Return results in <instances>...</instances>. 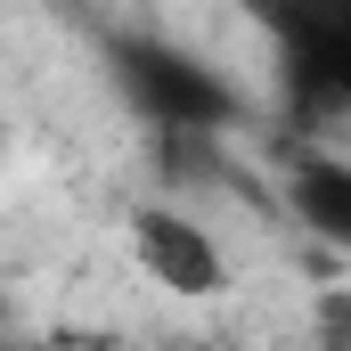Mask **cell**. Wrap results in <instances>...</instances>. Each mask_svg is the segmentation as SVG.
Segmentation results:
<instances>
[{
    "instance_id": "cell-1",
    "label": "cell",
    "mask_w": 351,
    "mask_h": 351,
    "mask_svg": "<svg viewBox=\"0 0 351 351\" xmlns=\"http://www.w3.org/2000/svg\"><path fill=\"white\" fill-rule=\"evenodd\" d=\"M98 58H106V82L114 98L156 131V139H221L245 123V90L229 82L213 58L180 49L164 33H98Z\"/></svg>"
},
{
    "instance_id": "cell-2",
    "label": "cell",
    "mask_w": 351,
    "mask_h": 351,
    "mask_svg": "<svg viewBox=\"0 0 351 351\" xmlns=\"http://www.w3.org/2000/svg\"><path fill=\"white\" fill-rule=\"evenodd\" d=\"M262 16L278 41L286 106L302 123L351 114V0H262Z\"/></svg>"
},
{
    "instance_id": "cell-3",
    "label": "cell",
    "mask_w": 351,
    "mask_h": 351,
    "mask_svg": "<svg viewBox=\"0 0 351 351\" xmlns=\"http://www.w3.org/2000/svg\"><path fill=\"white\" fill-rule=\"evenodd\" d=\"M131 262L147 269L164 294H180V302H213V294L229 286L221 245H213L188 213H172V204H139V213H131Z\"/></svg>"
},
{
    "instance_id": "cell-4",
    "label": "cell",
    "mask_w": 351,
    "mask_h": 351,
    "mask_svg": "<svg viewBox=\"0 0 351 351\" xmlns=\"http://www.w3.org/2000/svg\"><path fill=\"white\" fill-rule=\"evenodd\" d=\"M286 204L311 237L351 245V164L343 156H294L286 164Z\"/></svg>"
},
{
    "instance_id": "cell-5",
    "label": "cell",
    "mask_w": 351,
    "mask_h": 351,
    "mask_svg": "<svg viewBox=\"0 0 351 351\" xmlns=\"http://www.w3.org/2000/svg\"><path fill=\"white\" fill-rule=\"evenodd\" d=\"M0 147H8V114H0Z\"/></svg>"
},
{
    "instance_id": "cell-6",
    "label": "cell",
    "mask_w": 351,
    "mask_h": 351,
    "mask_svg": "<svg viewBox=\"0 0 351 351\" xmlns=\"http://www.w3.org/2000/svg\"><path fill=\"white\" fill-rule=\"evenodd\" d=\"M0 327H8V311H0Z\"/></svg>"
}]
</instances>
